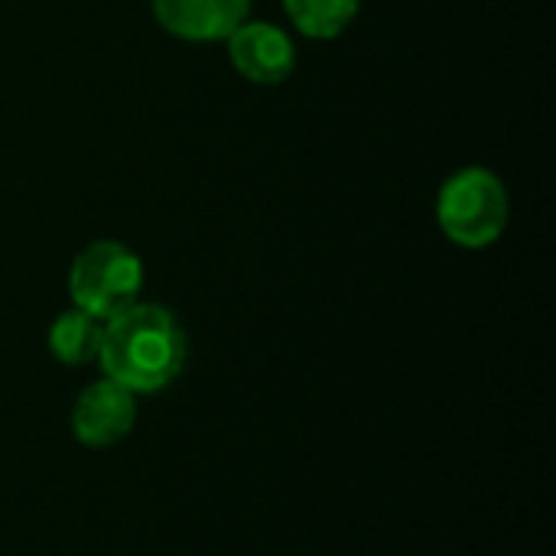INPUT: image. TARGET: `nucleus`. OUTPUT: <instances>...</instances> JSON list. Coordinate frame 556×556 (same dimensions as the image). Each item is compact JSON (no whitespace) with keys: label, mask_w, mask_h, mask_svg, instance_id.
Returning <instances> with one entry per match:
<instances>
[{"label":"nucleus","mask_w":556,"mask_h":556,"mask_svg":"<svg viewBox=\"0 0 556 556\" xmlns=\"http://www.w3.org/2000/svg\"><path fill=\"white\" fill-rule=\"evenodd\" d=\"M137 424V394L124 384L101 378L81 388L72 404V433L88 450H104L130 437Z\"/></svg>","instance_id":"20e7f679"},{"label":"nucleus","mask_w":556,"mask_h":556,"mask_svg":"<svg viewBox=\"0 0 556 556\" xmlns=\"http://www.w3.org/2000/svg\"><path fill=\"white\" fill-rule=\"evenodd\" d=\"M143 264L121 241H94L72 261L68 293L78 309L108 323L140 300Z\"/></svg>","instance_id":"7ed1b4c3"},{"label":"nucleus","mask_w":556,"mask_h":556,"mask_svg":"<svg viewBox=\"0 0 556 556\" xmlns=\"http://www.w3.org/2000/svg\"><path fill=\"white\" fill-rule=\"evenodd\" d=\"M189 342L179 319L156 303H134L104 323L98 365L104 378L134 394H156L173 384L186 365Z\"/></svg>","instance_id":"f257e3e1"},{"label":"nucleus","mask_w":556,"mask_h":556,"mask_svg":"<svg viewBox=\"0 0 556 556\" xmlns=\"http://www.w3.org/2000/svg\"><path fill=\"white\" fill-rule=\"evenodd\" d=\"M101 339H104V323L88 316L78 306L59 313L52 319V326H49V336H46L52 358L62 362V365H72V368L98 362Z\"/></svg>","instance_id":"0eeeda50"},{"label":"nucleus","mask_w":556,"mask_h":556,"mask_svg":"<svg viewBox=\"0 0 556 556\" xmlns=\"http://www.w3.org/2000/svg\"><path fill=\"white\" fill-rule=\"evenodd\" d=\"M293 26L309 39H336L358 16V0H283Z\"/></svg>","instance_id":"6e6552de"},{"label":"nucleus","mask_w":556,"mask_h":556,"mask_svg":"<svg viewBox=\"0 0 556 556\" xmlns=\"http://www.w3.org/2000/svg\"><path fill=\"white\" fill-rule=\"evenodd\" d=\"M251 0H153L156 23L189 42L228 39L248 20Z\"/></svg>","instance_id":"423d86ee"},{"label":"nucleus","mask_w":556,"mask_h":556,"mask_svg":"<svg viewBox=\"0 0 556 556\" xmlns=\"http://www.w3.org/2000/svg\"><path fill=\"white\" fill-rule=\"evenodd\" d=\"M228 55L238 75L254 85H280L296 68L293 39L274 23H241L228 36Z\"/></svg>","instance_id":"39448f33"},{"label":"nucleus","mask_w":556,"mask_h":556,"mask_svg":"<svg viewBox=\"0 0 556 556\" xmlns=\"http://www.w3.org/2000/svg\"><path fill=\"white\" fill-rule=\"evenodd\" d=\"M511 215V199L505 182L482 166H466L453 173L437 195V222L443 235L459 248L495 244Z\"/></svg>","instance_id":"f03ea898"}]
</instances>
